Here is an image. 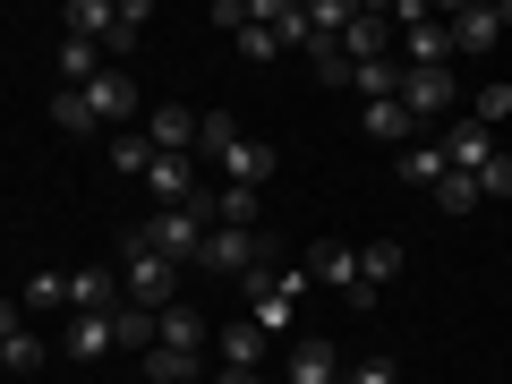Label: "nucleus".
I'll return each instance as SVG.
<instances>
[{
	"mask_svg": "<svg viewBox=\"0 0 512 384\" xmlns=\"http://www.w3.org/2000/svg\"><path fill=\"white\" fill-rule=\"evenodd\" d=\"M359 128L376 137V146H393V154H402L410 137H419V120H410V111L393 103V94H384V103H367V111H359Z\"/></svg>",
	"mask_w": 512,
	"mask_h": 384,
	"instance_id": "f3484780",
	"label": "nucleus"
},
{
	"mask_svg": "<svg viewBox=\"0 0 512 384\" xmlns=\"http://www.w3.org/2000/svg\"><path fill=\"white\" fill-rule=\"evenodd\" d=\"M222 180L231 188H265L274 180V146H265V137H239V146L222 154Z\"/></svg>",
	"mask_w": 512,
	"mask_h": 384,
	"instance_id": "dca6fc26",
	"label": "nucleus"
},
{
	"mask_svg": "<svg viewBox=\"0 0 512 384\" xmlns=\"http://www.w3.org/2000/svg\"><path fill=\"white\" fill-rule=\"evenodd\" d=\"M146 137H154V154H197V120H188L180 103H163V111H154V120H146Z\"/></svg>",
	"mask_w": 512,
	"mask_h": 384,
	"instance_id": "6ab92c4d",
	"label": "nucleus"
},
{
	"mask_svg": "<svg viewBox=\"0 0 512 384\" xmlns=\"http://www.w3.org/2000/svg\"><path fill=\"white\" fill-rule=\"evenodd\" d=\"M154 342L180 350V359H205V342H214V333H205V316H197V308H180V299H171V308L154 316Z\"/></svg>",
	"mask_w": 512,
	"mask_h": 384,
	"instance_id": "9d476101",
	"label": "nucleus"
},
{
	"mask_svg": "<svg viewBox=\"0 0 512 384\" xmlns=\"http://www.w3.org/2000/svg\"><path fill=\"white\" fill-rule=\"evenodd\" d=\"M393 171H402L410 188H436V180H444V171H453V163H444V146H427V137H410V146L393 154Z\"/></svg>",
	"mask_w": 512,
	"mask_h": 384,
	"instance_id": "aec40b11",
	"label": "nucleus"
},
{
	"mask_svg": "<svg viewBox=\"0 0 512 384\" xmlns=\"http://www.w3.org/2000/svg\"><path fill=\"white\" fill-rule=\"evenodd\" d=\"M231 146H239V120H231V111H205V120H197V154H214V163H222Z\"/></svg>",
	"mask_w": 512,
	"mask_h": 384,
	"instance_id": "cd10ccee",
	"label": "nucleus"
},
{
	"mask_svg": "<svg viewBox=\"0 0 512 384\" xmlns=\"http://www.w3.org/2000/svg\"><path fill=\"white\" fill-rule=\"evenodd\" d=\"M393 86H402V69H393V60H350V94H367V103H384Z\"/></svg>",
	"mask_w": 512,
	"mask_h": 384,
	"instance_id": "a878e982",
	"label": "nucleus"
},
{
	"mask_svg": "<svg viewBox=\"0 0 512 384\" xmlns=\"http://www.w3.org/2000/svg\"><path fill=\"white\" fill-rule=\"evenodd\" d=\"M94 111V128H128V111H137V86H128V69H103L94 86H77Z\"/></svg>",
	"mask_w": 512,
	"mask_h": 384,
	"instance_id": "1a4fd4ad",
	"label": "nucleus"
},
{
	"mask_svg": "<svg viewBox=\"0 0 512 384\" xmlns=\"http://www.w3.org/2000/svg\"><path fill=\"white\" fill-rule=\"evenodd\" d=\"M111 342L146 359V350H154V308H111Z\"/></svg>",
	"mask_w": 512,
	"mask_h": 384,
	"instance_id": "393cba45",
	"label": "nucleus"
},
{
	"mask_svg": "<svg viewBox=\"0 0 512 384\" xmlns=\"http://www.w3.org/2000/svg\"><path fill=\"white\" fill-rule=\"evenodd\" d=\"M111 308H120V274H111V265L69 274V316H111Z\"/></svg>",
	"mask_w": 512,
	"mask_h": 384,
	"instance_id": "f8f14e48",
	"label": "nucleus"
},
{
	"mask_svg": "<svg viewBox=\"0 0 512 384\" xmlns=\"http://www.w3.org/2000/svg\"><path fill=\"white\" fill-rule=\"evenodd\" d=\"M111 60H103V43H77V35H60V86H94V77H103Z\"/></svg>",
	"mask_w": 512,
	"mask_h": 384,
	"instance_id": "a211bd4d",
	"label": "nucleus"
},
{
	"mask_svg": "<svg viewBox=\"0 0 512 384\" xmlns=\"http://www.w3.org/2000/svg\"><path fill=\"white\" fill-rule=\"evenodd\" d=\"M214 384H256V376H248V367H222V376H214Z\"/></svg>",
	"mask_w": 512,
	"mask_h": 384,
	"instance_id": "4c0bfd02",
	"label": "nucleus"
},
{
	"mask_svg": "<svg viewBox=\"0 0 512 384\" xmlns=\"http://www.w3.org/2000/svg\"><path fill=\"white\" fill-rule=\"evenodd\" d=\"M316 77H325V86H350V52H342V43H316Z\"/></svg>",
	"mask_w": 512,
	"mask_h": 384,
	"instance_id": "72a5a7b5",
	"label": "nucleus"
},
{
	"mask_svg": "<svg viewBox=\"0 0 512 384\" xmlns=\"http://www.w3.org/2000/svg\"><path fill=\"white\" fill-rule=\"evenodd\" d=\"M495 154H504V146H495V128H487V120H470V111H461V120L444 128V163H453V171H470V180L495 163Z\"/></svg>",
	"mask_w": 512,
	"mask_h": 384,
	"instance_id": "0eeeda50",
	"label": "nucleus"
},
{
	"mask_svg": "<svg viewBox=\"0 0 512 384\" xmlns=\"http://www.w3.org/2000/svg\"><path fill=\"white\" fill-rule=\"evenodd\" d=\"M111 163H120L128 180H146V163H154V137H137V128H120V137H111Z\"/></svg>",
	"mask_w": 512,
	"mask_h": 384,
	"instance_id": "c85d7f7f",
	"label": "nucleus"
},
{
	"mask_svg": "<svg viewBox=\"0 0 512 384\" xmlns=\"http://www.w3.org/2000/svg\"><path fill=\"white\" fill-rule=\"evenodd\" d=\"M402 274V239H367L359 248V308H376V291Z\"/></svg>",
	"mask_w": 512,
	"mask_h": 384,
	"instance_id": "2eb2a0df",
	"label": "nucleus"
},
{
	"mask_svg": "<svg viewBox=\"0 0 512 384\" xmlns=\"http://www.w3.org/2000/svg\"><path fill=\"white\" fill-rule=\"evenodd\" d=\"M214 222H239V231H256V188H222V197H214Z\"/></svg>",
	"mask_w": 512,
	"mask_h": 384,
	"instance_id": "2f4dec72",
	"label": "nucleus"
},
{
	"mask_svg": "<svg viewBox=\"0 0 512 384\" xmlns=\"http://www.w3.org/2000/svg\"><path fill=\"white\" fill-rule=\"evenodd\" d=\"M146 188H154V205H188V197H197V163H188V154H154Z\"/></svg>",
	"mask_w": 512,
	"mask_h": 384,
	"instance_id": "4468645a",
	"label": "nucleus"
},
{
	"mask_svg": "<svg viewBox=\"0 0 512 384\" xmlns=\"http://www.w3.org/2000/svg\"><path fill=\"white\" fill-rule=\"evenodd\" d=\"M60 350H69V359H103V350H120V342H111V316H69Z\"/></svg>",
	"mask_w": 512,
	"mask_h": 384,
	"instance_id": "412c9836",
	"label": "nucleus"
},
{
	"mask_svg": "<svg viewBox=\"0 0 512 384\" xmlns=\"http://www.w3.org/2000/svg\"><path fill=\"white\" fill-rule=\"evenodd\" d=\"M342 384H393V359H359V367H350Z\"/></svg>",
	"mask_w": 512,
	"mask_h": 384,
	"instance_id": "c9c22d12",
	"label": "nucleus"
},
{
	"mask_svg": "<svg viewBox=\"0 0 512 384\" xmlns=\"http://www.w3.org/2000/svg\"><path fill=\"white\" fill-rule=\"evenodd\" d=\"M265 256H274V239H265V231L214 222V231H205V248H197V265H205V274H239V282H248L256 265H265Z\"/></svg>",
	"mask_w": 512,
	"mask_h": 384,
	"instance_id": "f03ea898",
	"label": "nucleus"
},
{
	"mask_svg": "<svg viewBox=\"0 0 512 384\" xmlns=\"http://www.w3.org/2000/svg\"><path fill=\"white\" fill-rule=\"evenodd\" d=\"M308 282L359 299V248H350V239H316V248H308Z\"/></svg>",
	"mask_w": 512,
	"mask_h": 384,
	"instance_id": "6e6552de",
	"label": "nucleus"
},
{
	"mask_svg": "<svg viewBox=\"0 0 512 384\" xmlns=\"http://www.w3.org/2000/svg\"><path fill=\"white\" fill-rule=\"evenodd\" d=\"M470 120H487V128H504V120H512V86H478V103H470Z\"/></svg>",
	"mask_w": 512,
	"mask_h": 384,
	"instance_id": "473e14b6",
	"label": "nucleus"
},
{
	"mask_svg": "<svg viewBox=\"0 0 512 384\" xmlns=\"http://www.w3.org/2000/svg\"><path fill=\"white\" fill-rule=\"evenodd\" d=\"M393 103H402L410 120H444V111H461V86H453V69H402Z\"/></svg>",
	"mask_w": 512,
	"mask_h": 384,
	"instance_id": "20e7f679",
	"label": "nucleus"
},
{
	"mask_svg": "<svg viewBox=\"0 0 512 384\" xmlns=\"http://www.w3.org/2000/svg\"><path fill=\"white\" fill-rule=\"evenodd\" d=\"M214 350H222V367H248V376H256V359H265V333H256V325H222Z\"/></svg>",
	"mask_w": 512,
	"mask_h": 384,
	"instance_id": "b1692460",
	"label": "nucleus"
},
{
	"mask_svg": "<svg viewBox=\"0 0 512 384\" xmlns=\"http://www.w3.org/2000/svg\"><path fill=\"white\" fill-rule=\"evenodd\" d=\"M427 197H436L444 214H470V205H478V180H470V171H444V180L427 188Z\"/></svg>",
	"mask_w": 512,
	"mask_h": 384,
	"instance_id": "c756f323",
	"label": "nucleus"
},
{
	"mask_svg": "<svg viewBox=\"0 0 512 384\" xmlns=\"http://www.w3.org/2000/svg\"><path fill=\"white\" fill-rule=\"evenodd\" d=\"M9 333H26V308H18V299H0V342H9Z\"/></svg>",
	"mask_w": 512,
	"mask_h": 384,
	"instance_id": "e433bc0d",
	"label": "nucleus"
},
{
	"mask_svg": "<svg viewBox=\"0 0 512 384\" xmlns=\"http://www.w3.org/2000/svg\"><path fill=\"white\" fill-rule=\"evenodd\" d=\"M52 128H60V137H94V111H86V94H69V86H60V94H52Z\"/></svg>",
	"mask_w": 512,
	"mask_h": 384,
	"instance_id": "bb28decb",
	"label": "nucleus"
},
{
	"mask_svg": "<svg viewBox=\"0 0 512 384\" xmlns=\"http://www.w3.org/2000/svg\"><path fill=\"white\" fill-rule=\"evenodd\" d=\"M18 308H26V316L69 308V274H26V282H18Z\"/></svg>",
	"mask_w": 512,
	"mask_h": 384,
	"instance_id": "4be33fe9",
	"label": "nucleus"
},
{
	"mask_svg": "<svg viewBox=\"0 0 512 384\" xmlns=\"http://www.w3.org/2000/svg\"><path fill=\"white\" fill-rule=\"evenodd\" d=\"M342 52H350V60H393V18H384V9H350Z\"/></svg>",
	"mask_w": 512,
	"mask_h": 384,
	"instance_id": "9b49d317",
	"label": "nucleus"
},
{
	"mask_svg": "<svg viewBox=\"0 0 512 384\" xmlns=\"http://www.w3.org/2000/svg\"><path fill=\"white\" fill-rule=\"evenodd\" d=\"M478 197H512V154H495V163L478 171Z\"/></svg>",
	"mask_w": 512,
	"mask_h": 384,
	"instance_id": "f704fd0d",
	"label": "nucleus"
},
{
	"mask_svg": "<svg viewBox=\"0 0 512 384\" xmlns=\"http://www.w3.org/2000/svg\"><path fill=\"white\" fill-rule=\"evenodd\" d=\"M453 52H495L504 43V26H512V0H478V9H453Z\"/></svg>",
	"mask_w": 512,
	"mask_h": 384,
	"instance_id": "39448f33",
	"label": "nucleus"
},
{
	"mask_svg": "<svg viewBox=\"0 0 512 384\" xmlns=\"http://www.w3.org/2000/svg\"><path fill=\"white\" fill-rule=\"evenodd\" d=\"M239 52H248L256 69H265V60L282 52V35H274V26H265V18H256V9H248V26H239Z\"/></svg>",
	"mask_w": 512,
	"mask_h": 384,
	"instance_id": "7c9ffc66",
	"label": "nucleus"
},
{
	"mask_svg": "<svg viewBox=\"0 0 512 384\" xmlns=\"http://www.w3.org/2000/svg\"><path fill=\"white\" fill-rule=\"evenodd\" d=\"M205 231H214V197H188V205H154L137 231H120L128 248H154V256H171V265H197V248H205Z\"/></svg>",
	"mask_w": 512,
	"mask_h": 384,
	"instance_id": "f257e3e1",
	"label": "nucleus"
},
{
	"mask_svg": "<svg viewBox=\"0 0 512 384\" xmlns=\"http://www.w3.org/2000/svg\"><path fill=\"white\" fill-rule=\"evenodd\" d=\"M402 26H410V35H402V69H453V26H444V18H427V9H402Z\"/></svg>",
	"mask_w": 512,
	"mask_h": 384,
	"instance_id": "423d86ee",
	"label": "nucleus"
},
{
	"mask_svg": "<svg viewBox=\"0 0 512 384\" xmlns=\"http://www.w3.org/2000/svg\"><path fill=\"white\" fill-rule=\"evenodd\" d=\"M60 26H69L77 43H103V60H111V35H120V9H111V0H69V9H60Z\"/></svg>",
	"mask_w": 512,
	"mask_h": 384,
	"instance_id": "ddd939ff",
	"label": "nucleus"
},
{
	"mask_svg": "<svg viewBox=\"0 0 512 384\" xmlns=\"http://www.w3.org/2000/svg\"><path fill=\"white\" fill-rule=\"evenodd\" d=\"M137 384H197V359H180V350L154 342L146 359H137Z\"/></svg>",
	"mask_w": 512,
	"mask_h": 384,
	"instance_id": "5701e85b",
	"label": "nucleus"
},
{
	"mask_svg": "<svg viewBox=\"0 0 512 384\" xmlns=\"http://www.w3.org/2000/svg\"><path fill=\"white\" fill-rule=\"evenodd\" d=\"M120 256H128L120 299H137V308H154V316H163L171 299H180V265H171V256H154V248H128V239H120Z\"/></svg>",
	"mask_w": 512,
	"mask_h": 384,
	"instance_id": "7ed1b4c3",
	"label": "nucleus"
}]
</instances>
